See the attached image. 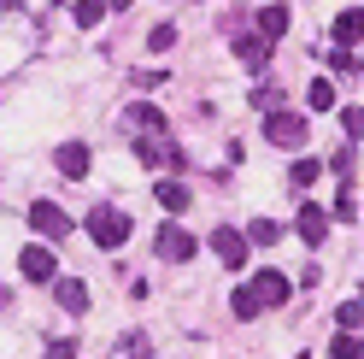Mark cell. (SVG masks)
I'll return each instance as SVG.
<instances>
[{
  "mask_svg": "<svg viewBox=\"0 0 364 359\" xmlns=\"http://www.w3.org/2000/svg\"><path fill=\"white\" fill-rule=\"evenodd\" d=\"M129 212L124 207H112V200H95V207H88V241H95V248H106V254H118L124 241H129Z\"/></svg>",
  "mask_w": 364,
  "mask_h": 359,
  "instance_id": "1",
  "label": "cell"
},
{
  "mask_svg": "<svg viewBox=\"0 0 364 359\" xmlns=\"http://www.w3.org/2000/svg\"><path fill=\"white\" fill-rule=\"evenodd\" d=\"M153 254H159V259H171V265H182V259H194V254H200V241L188 236V224H176V218H171V224H159Z\"/></svg>",
  "mask_w": 364,
  "mask_h": 359,
  "instance_id": "2",
  "label": "cell"
},
{
  "mask_svg": "<svg viewBox=\"0 0 364 359\" xmlns=\"http://www.w3.org/2000/svg\"><path fill=\"white\" fill-rule=\"evenodd\" d=\"M30 230L41 241H65L71 236V218H65V207H53V200H30Z\"/></svg>",
  "mask_w": 364,
  "mask_h": 359,
  "instance_id": "3",
  "label": "cell"
},
{
  "mask_svg": "<svg viewBox=\"0 0 364 359\" xmlns=\"http://www.w3.org/2000/svg\"><path fill=\"white\" fill-rule=\"evenodd\" d=\"M264 142L300 147V142H306V118H300V112H277V106H270V112H264Z\"/></svg>",
  "mask_w": 364,
  "mask_h": 359,
  "instance_id": "4",
  "label": "cell"
},
{
  "mask_svg": "<svg viewBox=\"0 0 364 359\" xmlns=\"http://www.w3.org/2000/svg\"><path fill=\"white\" fill-rule=\"evenodd\" d=\"M18 271H24L30 283H59V254L48 248V241H36V248L18 254Z\"/></svg>",
  "mask_w": 364,
  "mask_h": 359,
  "instance_id": "5",
  "label": "cell"
},
{
  "mask_svg": "<svg viewBox=\"0 0 364 359\" xmlns=\"http://www.w3.org/2000/svg\"><path fill=\"white\" fill-rule=\"evenodd\" d=\"M212 254H218L223 265H230V271H241V265H247V254H253V248H247V236L235 230V224H218V230H212Z\"/></svg>",
  "mask_w": 364,
  "mask_h": 359,
  "instance_id": "6",
  "label": "cell"
},
{
  "mask_svg": "<svg viewBox=\"0 0 364 359\" xmlns=\"http://www.w3.org/2000/svg\"><path fill=\"white\" fill-rule=\"evenodd\" d=\"M294 230H300L306 248H323V236H329V212L317 207V200H300V212H294Z\"/></svg>",
  "mask_w": 364,
  "mask_h": 359,
  "instance_id": "7",
  "label": "cell"
},
{
  "mask_svg": "<svg viewBox=\"0 0 364 359\" xmlns=\"http://www.w3.org/2000/svg\"><path fill=\"white\" fill-rule=\"evenodd\" d=\"M247 288H253V301H259V306H282V301L294 295V277H288V271H259Z\"/></svg>",
  "mask_w": 364,
  "mask_h": 359,
  "instance_id": "8",
  "label": "cell"
},
{
  "mask_svg": "<svg viewBox=\"0 0 364 359\" xmlns=\"http://www.w3.org/2000/svg\"><path fill=\"white\" fill-rule=\"evenodd\" d=\"M53 165H59V177H88V165H95V153H88V142H59L53 147Z\"/></svg>",
  "mask_w": 364,
  "mask_h": 359,
  "instance_id": "9",
  "label": "cell"
},
{
  "mask_svg": "<svg viewBox=\"0 0 364 359\" xmlns=\"http://www.w3.org/2000/svg\"><path fill=\"white\" fill-rule=\"evenodd\" d=\"M270 48H277V41H264L259 30H241V36H235V59L247 65V71H264V65H270Z\"/></svg>",
  "mask_w": 364,
  "mask_h": 359,
  "instance_id": "10",
  "label": "cell"
},
{
  "mask_svg": "<svg viewBox=\"0 0 364 359\" xmlns=\"http://www.w3.org/2000/svg\"><path fill=\"white\" fill-rule=\"evenodd\" d=\"M53 301H59V312L82 318V312H88V283H82V277H59V283H53Z\"/></svg>",
  "mask_w": 364,
  "mask_h": 359,
  "instance_id": "11",
  "label": "cell"
},
{
  "mask_svg": "<svg viewBox=\"0 0 364 359\" xmlns=\"http://www.w3.org/2000/svg\"><path fill=\"white\" fill-rule=\"evenodd\" d=\"M153 200H159L171 218H182V212H188V183H182V177H159V183H153Z\"/></svg>",
  "mask_w": 364,
  "mask_h": 359,
  "instance_id": "12",
  "label": "cell"
},
{
  "mask_svg": "<svg viewBox=\"0 0 364 359\" xmlns=\"http://www.w3.org/2000/svg\"><path fill=\"white\" fill-rule=\"evenodd\" d=\"M335 48H353V41H364V12L358 6H347V12H335Z\"/></svg>",
  "mask_w": 364,
  "mask_h": 359,
  "instance_id": "13",
  "label": "cell"
},
{
  "mask_svg": "<svg viewBox=\"0 0 364 359\" xmlns=\"http://www.w3.org/2000/svg\"><path fill=\"white\" fill-rule=\"evenodd\" d=\"M253 30H259L264 41H282V36H288V6H259Z\"/></svg>",
  "mask_w": 364,
  "mask_h": 359,
  "instance_id": "14",
  "label": "cell"
},
{
  "mask_svg": "<svg viewBox=\"0 0 364 359\" xmlns=\"http://www.w3.org/2000/svg\"><path fill=\"white\" fill-rule=\"evenodd\" d=\"M241 236H247V248H277V241H282V224H277V218H253Z\"/></svg>",
  "mask_w": 364,
  "mask_h": 359,
  "instance_id": "15",
  "label": "cell"
},
{
  "mask_svg": "<svg viewBox=\"0 0 364 359\" xmlns=\"http://www.w3.org/2000/svg\"><path fill=\"white\" fill-rule=\"evenodd\" d=\"M129 124L141 130V136H165V112L159 106H129Z\"/></svg>",
  "mask_w": 364,
  "mask_h": 359,
  "instance_id": "16",
  "label": "cell"
},
{
  "mask_svg": "<svg viewBox=\"0 0 364 359\" xmlns=\"http://www.w3.org/2000/svg\"><path fill=\"white\" fill-rule=\"evenodd\" d=\"M317 177H323V160H294V165H288V183H294V189H311Z\"/></svg>",
  "mask_w": 364,
  "mask_h": 359,
  "instance_id": "17",
  "label": "cell"
},
{
  "mask_svg": "<svg viewBox=\"0 0 364 359\" xmlns=\"http://www.w3.org/2000/svg\"><path fill=\"white\" fill-rule=\"evenodd\" d=\"M230 312H235V318L247 324V318H259V312H264V306L253 301V288H247V283H241V288H235V295H230Z\"/></svg>",
  "mask_w": 364,
  "mask_h": 359,
  "instance_id": "18",
  "label": "cell"
},
{
  "mask_svg": "<svg viewBox=\"0 0 364 359\" xmlns=\"http://www.w3.org/2000/svg\"><path fill=\"white\" fill-rule=\"evenodd\" d=\"M306 100H311V112H329V106H335V83H329V77H311Z\"/></svg>",
  "mask_w": 364,
  "mask_h": 359,
  "instance_id": "19",
  "label": "cell"
},
{
  "mask_svg": "<svg viewBox=\"0 0 364 359\" xmlns=\"http://www.w3.org/2000/svg\"><path fill=\"white\" fill-rule=\"evenodd\" d=\"M71 18H77L82 30H95L100 18H106V0H77V6H71Z\"/></svg>",
  "mask_w": 364,
  "mask_h": 359,
  "instance_id": "20",
  "label": "cell"
},
{
  "mask_svg": "<svg viewBox=\"0 0 364 359\" xmlns=\"http://www.w3.org/2000/svg\"><path fill=\"white\" fill-rule=\"evenodd\" d=\"M329 359H364V342H358V335H347V330H341L335 342H329Z\"/></svg>",
  "mask_w": 364,
  "mask_h": 359,
  "instance_id": "21",
  "label": "cell"
},
{
  "mask_svg": "<svg viewBox=\"0 0 364 359\" xmlns=\"http://www.w3.org/2000/svg\"><path fill=\"white\" fill-rule=\"evenodd\" d=\"M135 160H141V165H165V142H153V136H135Z\"/></svg>",
  "mask_w": 364,
  "mask_h": 359,
  "instance_id": "22",
  "label": "cell"
},
{
  "mask_svg": "<svg viewBox=\"0 0 364 359\" xmlns=\"http://www.w3.org/2000/svg\"><path fill=\"white\" fill-rule=\"evenodd\" d=\"M147 48H153V53H171V48H176V24H153Z\"/></svg>",
  "mask_w": 364,
  "mask_h": 359,
  "instance_id": "23",
  "label": "cell"
},
{
  "mask_svg": "<svg viewBox=\"0 0 364 359\" xmlns=\"http://www.w3.org/2000/svg\"><path fill=\"white\" fill-rule=\"evenodd\" d=\"M335 324H341V330L364 324V301H341V306H335Z\"/></svg>",
  "mask_w": 364,
  "mask_h": 359,
  "instance_id": "24",
  "label": "cell"
},
{
  "mask_svg": "<svg viewBox=\"0 0 364 359\" xmlns=\"http://www.w3.org/2000/svg\"><path fill=\"white\" fill-rule=\"evenodd\" d=\"M341 130L358 142V136H364V106H341Z\"/></svg>",
  "mask_w": 364,
  "mask_h": 359,
  "instance_id": "25",
  "label": "cell"
},
{
  "mask_svg": "<svg viewBox=\"0 0 364 359\" xmlns=\"http://www.w3.org/2000/svg\"><path fill=\"white\" fill-rule=\"evenodd\" d=\"M41 359H77V342H71V335H53V342L41 348Z\"/></svg>",
  "mask_w": 364,
  "mask_h": 359,
  "instance_id": "26",
  "label": "cell"
},
{
  "mask_svg": "<svg viewBox=\"0 0 364 359\" xmlns=\"http://www.w3.org/2000/svg\"><path fill=\"white\" fill-rule=\"evenodd\" d=\"M165 165H171V177H182V171H188V153H182L176 142H165Z\"/></svg>",
  "mask_w": 364,
  "mask_h": 359,
  "instance_id": "27",
  "label": "cell"
},
{
  "mask_svg": "<svg viewBox=\"0 0 364 359\" xmlns=\"http://www.w3.org/2000/svg\"><path fill=\"white\" fill-rule=\"evenodd\" d=\"M353 212H358V207H353V189H341V194H335V218H353Z\"/></svg>",
  "mask_w": 364,
  "mask_h": 359,
  "instance_id": "28",
  "label": "cell"
},
{
  "mask_svg": "<svg viewBox=\"0 0 364 359\" xmlns=\"http://www.w3.org/2000/svg\"><path fill=\"white\" fill-rule=\"evenodd\" d=\"M129 359H153V342H147V335H129Z\"/></svg>",
  "mask_w": 364,
  "mask_h": 359,
  "instance_id": "29",
  "label": "cell"
},
{
  "mask_svg": "<svg viewBox=\"0 0 364 359\" xmlns=\"http://www.w3.org/2000/svg\"><path fill=\"white\" fill-rule=\"evenodd\" d=\"M135 6V0H106V12H129Z\"/></svg>",
  "mask_w": 364,
  "mask_h": 359,
  "instance_id": "30",
  "label": "cell"
},
{
  "mask_svg": "<svg viewBox=\"0 0 364 359\" xmlns=\"http://www.w3.org/2000/svg\"><path fill=\"white\" fill-rule=\"evenodd\" d=\"M0 12H18V0H0Z\"/></svg>",
  "mask_w": 364,
  "mask_h": 359,
  "instance_id": "31",
  "label": "cell"
},
{
  "mask_svg": "<svg viewBox=\"0 0 364 359\" xmlns=\"http://www.w3.org/2000/svg\"><path fill=\"white\" fill-rule=\"evenodd\" d=\"M358 71H364V53H358Z\"/></svg>",
  "mask_w": 364,
  "mask_h": 359,
  "instance_id": "32",
  "label": "cell"
},
{
  "mask_svg": "<svg viewBox=\"0 0 364 359\" xmlns=\"http://www.w3.org/2000/svg\"><path fill=\"white\" fill-rule=\"evenodd\" d=\"M294 359H311V353H294Z\"/></svg>",
  "mask_w": 364,
  "mask_h": 359,
  "instance_id": "33",
  "label": "cell"
},
{
  "mask_svg": "<svg viewBox=\"0 0 364 359\" xmlns=\"http://www.w3.org/2000/svg\"><path fill=\"white\" fill-rule=\"evenodd\" d=\"M358 342H364V335H358Z\"/></svg>",
  "mask_w": 364,
  "mask_h": 359,
  "instance_id": "34",
  "label": "cell"
}]
</instances>
